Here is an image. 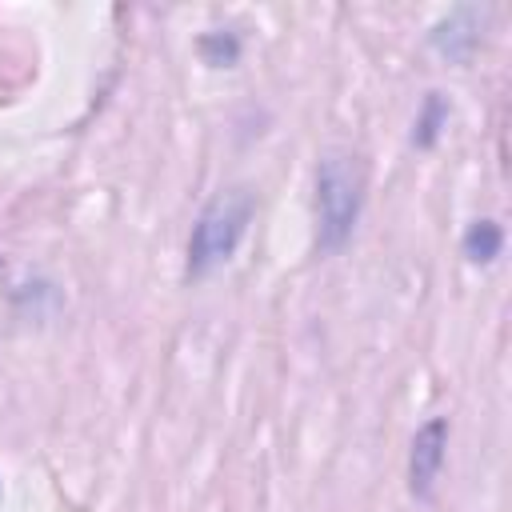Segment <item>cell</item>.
<instances>
[{"instance_id":"cell-1","label":"cell","mask_w":512,"mask_h":512,"mask_svg":"<svg viewBox=\"0 0 512 512\" xmlns=\"http://www.w3.org/2000/svg\"><path fill=\"white\" fill-rule=\"evenodd\" d=\"M364 164L352 152H324L316 164V248L340 252L364 208Z\"/></svg>"},{"instance_id":"cell-2","label":"cell","mask_w":512,"mask_h":512,"mask_svg":"<svg viewBox=\"0 0 512 512\" xmlns=\"http://www.w3.org/2000/svg\"><path fill=\"white\" fill-rule=\"evenodd\" d=\"M256 212V200L248 188H220L196 216L192 236H188V276L204 280L208 272H216L220 264L232 260V252L240 248L248 220Z\"/></svg>"},{"instance_id":"cell-3","label":"cell","mask_w":512,"mask_h":512,"mask_svg":"<svg viewBox=\"0 0 512 512\" xmlns=\"http://www.w3.org/2000/svg\"><path fill=\"white\" fill-rule=\"evenodd\" d=\"M444 448H448V420H428L416 436H412V452H408V488L416 500H428L440 468H444Z\"/></svg>"},{"instance_id":"cell-4","label":"cell","mask_w":512,"mask_h":512,"mask_svg":"<svg viewBox=\"0 0 512 512\" xmlns=\"http://www.w3.org/2000/svg\"><path fill=\"white\" fill-rule=\"evenodd\" d=\"M480 28H484V12L480 8H456V12H448V20H440L432 28V48L444 60L464 64L480 48Z\"/></svg>"},{"instance_id":"cell-5","label":"cell","mask_w":512,"mask_h":512,"mask_svg":"<svg viewBox=\"0 0 512 512\" xmlns=\"http://www.w3.org/2000/svg\"><path fill=\"white\" fill-rule=\"evenodd\" d=\"M504 248V232L496 220H476L468 232H464V256L472 264H492Z\"/></svg>"},{"instance_id":"cell-6","label":"cell","mask_w":512,"mask_h":512,"mask_svg":"<svg viewBox=\"0 0 512 512\" xmlns=\"http://www.w3.org/2000/svg\"><path fill=\"white\" fill-rule=\"evenodd\" d=\"M444 124H448V104L440 100V92H428V100H424V108H420V116H416L412 140H416L420 148H432Z\"/></svg>"}]
</instances>
